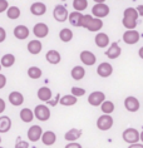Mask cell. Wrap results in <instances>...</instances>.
Instances as JSON below:
<instances>
[{"mask_svg": "<svg viewBox=\"0 0 143 148\" xmlns=\"http://www.w3.org/2000/svg\"><path fill=\"white\" fill-rule=\"evenodd\" d=\"M82 28H86L87 30H89V32L99 33V30H102V28H103V20L97 19V18L92 16L90 14H87V15L83 16Z\"/></svg>", "mask_w": 143, "mask_h": 148, "instance_id": "cell-1", "label": "cell"}, {"mask_svg": "<svg viewBox=\"0 0 143 148\" xmlns=\"http://www.w3.org/2000/svg\"><path fill=\"white\" fill-rule=\"evenodd\" d=\"M34 118H36L38 121L40 122H47L49 121L50 116H52V113H50V109L49 107L45 106V104H38L34 108Z\"/></svg>", "mask_w": 143, "mask_h": 148, "instance_id": "cell-2", "label": "cell"}, {"mask_svg": "<svg viewBox=\"0 0 143 148\" xmlns=\"http://www.w3.org/2000/svg\"><path fill=\"white\" fill-rule=\"evenodd\" d=\"M109 6L105 4V3H101V4H94L93 8H92V16L97 18V19H103V18L109 15Z\"/></svg>", "mask_w": 143, "mask_h": 148, "instance_id": "cell-3", "label": "cell"}, {"mask_svg": "<svg viewBox=\"0 0 143 148\" xmlns=\"http://www.w3.org/2000/svg\"><path fill=\"white\" fill-rule=\"evenodd\" d=\"M113 124H114V119H113V117L109 116V114H102L97 119V128L103 132L109 131V129L113 127Z\"/></svg>", "mask_w": 143, "mask_h": 148, "instance_id": "cell-4", "label": "cell"}, {"mask_svg": "<svg viewBox=\"0 0 143 148\" xmlns=\"http://www.w3.org/2000/svg\"><path fill=\"white\" fill-rule=\"evenodd\" d=\"M122 138L128 144H135L139 140V132L135 128H127L122 133Z\"/></svg>", "mask_w": 143, "mask_h": 148, "instance_id": "cell-5", "label": "cell"}, {"mask_svg": "<svg viewBox=\"0 0 143 148\" xmlns=\"http://www.w3.org/2000/svg\"><path fill=\"white\" fill-rule=\"evenodd\" d=\"M104 101H105V94L101 90H94L88 95V103L93 107H101Z\"/></svg>", "mask_w": 143, "mask_h": 148, "instance_id": "cell-6", "label": "cell"}, {"mask_svg": "<svg viewBox=\"0 0 143 148\" xmlns=\"http://www.w3.org/2000/svg\"><path fill=\"white\" fill-rule=\"evenodd\" d=\"M53 16H54V19H55L57 21H59V23H64L65 20H68L69 13H68V10H67V8H65L64 5L58 4L53 10Z\"/></svg>", "mask_w": 143, "mask_h": 148, "instance_id": "cell-7", "label": "cell"}, {"mask_svg": "<svg viewBox=\"0 0 143 148\" xmlns=\"http://www.w3.org/2000/svg\"><path fill=\"white\" fill-rule=\"evenodd\" d=\"M124 108L131 113H135L141 108V103H139L138 99L133 97V95H128V97L124 99Z\"/></svg>", "mask_w": 143, "mask_h": 148, "instance_id": "cell-8", "label": "cell"}, {"mask_svg": "<svg viewBox=\"0 0 143 148\" xmlns=\"http://www.w3.org/2000/svg\"><path fill=\"white\" fill-rule=\"evenodd\" d=\"M79 59L80 62L83 63L84 65L87 66H92L95 64V62H97V57H95V54L93 51L90 50H82L79 54Z\"/></svg>", "mask_w": 143, "mask_h": 148, "instance_id": "cell-9", "label": "cell"}, {"mask_svg": "<svg viewBox=\"0 0 143 148\" xmlns=\"http://www.w3.org/2000/svg\"><path fill=\"white\" fill-rule=\"evenodd\" d=\"M33 34L36 39H44L49 34V27L45 23H36L33 28Z\"/></svg>", "mask_w": 143, "mask_h": 148, "instance_id": "cell-10", "label": "cell"}, {"mask_svg": "<svg viewBox=\"0 0 143 148\" xmlns=\"http://www.w3.org/2000/svg\"><path fill=\"white\" fill-rule=\"evenodd\" d=\"M141 39V34L137 30H126L123 33V42L128 45H134Z\"/></svg>", "mask_w": 143, "mask_h": 148, "instance_id": "cell-11", "label": "cell"}, {"mask_svg": "<svg viewBox=\"0 0 143 148\" xmlns=\"http://www.w3.org/2000/svg\"><path fill=\"white\" fill-rule=\"evenodd\" d=\"M97 74L101 78H109L113 74V65L108 62H103L97 66Z\"/></svg>", "mask_w": 143, "mask_h": 148, "instance_id": "cell-12", "label": "cell"}, {"mask_svg": "<svg viewBox=\"0 0 143 148\" xmlns=\"http://www.w3.org/2000/svg\"><path fill=\"white\" fill-rule=\"evenodd\" d=\"M120 54H122V49H120L119 44L117 42L109 44L108 49L105 50V57H107L108 59H111V60H114V59L119 58Z\"/></svg>", "mask_w": 143, "mask_h": 148, "instance_id": "cell-13", "label": "cell"}, {"mask_svg": "<svg viewBox=\"0 0 143 148\" xmlns=\"http://www.w3.org/2000/svg\"><path fill=\"white\" fill-rule=\"evenodd\" d=\"M28 139L30 142H38L39 139H42V136H43V129L40 125L38 124H34L31 125L30 128L28 129Z\"/></svg>", "mask_w": 143, "mask_h": 148, "instance_id": "cell-14", "label": "cell"}, {"mask_svg": "<svg viewBox=\"0 0 143 148\" xmlns=\"http://www.w3.org/2000/svg\"><path fill=\"white\" fill-rule=\"evenodd\" d=\"M94 43H95V45H97L98 48H101V49H105L107 47H109L111 40H109L108 34H105V33H103V32H99V33H97V35H95Z\"/></svg>", "mask_w": 143, "mask_h": 148, "instance_id": "cell-15", "label": "cell"}, {"mask_svg": "<svg viewBox=\"0 0 143 148\" xmlns=\"http://www.w3.org/2000/svg\"><path fill=\"white\" fill-rule=\"evenodd\" d=\"M14 36H15L16 39L19 40H25L29 38V34H30V32H29V28L27 27V25H16L15 28H14V32H13Z\"/></svg>", "mask_w": 143, "mask_h": 148, "instance_id": "cell-16", "label": "cell"}, {"mask_svg": "<svg viewBox=\"0 0 143 148\" xmlns=\"http://www.w3.org/2000/svg\"><path fill=\"white\" fill-rule=\"evenodd\" d=\"M45 59H47V62L49 63V64L57 65V64H59L60 60H62V55H60V53H59L58 50H55V49H50V50H48V51H47Z\"/></svg>", "mask_w": 143, "mask_h": 148, "instance_id": "cell-17", "label": "cell"}, {"mask_svg": "<svg viewBox=\"0 0 143 148\" xmlns=\"http://www.w3.org/2000/svg\"><path fill=\"white\" fill-rule=\"evenodd\" d=\"M30 13L35 16H42L47 13V5L42 1H35L30 5Z\"/></svg>", "mask_w": 143, "mask_h": 148, "instance_id": "cell-18", "label": "cell"}, {"mask_svg": "<svg viewBox=\"0 0 143 148\" xmlns=\"http://www.w3.org/2000/svg\"><path fill=\"white\" fill-rule=\"evenodd\" d=\"M36 95H38L39 101H42L44 103H48L52 101V97H53V93H52V89L48 87H42L38 89V93H36Z\"/></svg>", "mask_w": 143, "mask_h": 148, "instance_id": "cell-19", "label": "cell"}, {"mask_svg": "<svg viewBox=\"0 0 143 148\" xmlns=\"http://www.w3.org/2000/svg\"><path fill=\"white\" fill-rule=\"evenodd\" d=\"M83 14L78 12H72L68 16V20L70 25H73L74 28H82V21H83Z\"/></svg>", "mask_w": 143, "mask_h": 148, "instance_id": "cell-20", "label": "cell"}, {"mask_svg": "<svg viewBox=\"0 0 143 148\" xmlns=\"http://www.w3.org/2000/svg\"><path fill=\"white\" fill-rule=\"evenodd\" d=\"M9 103L14 107H19L24 103V95L18 90H14L9 94Z\"/></svg>", "mask_w": 143, "mask_h": 148, "instance_id": "cell-21", "label": "cell"}, {"mask_svg": "<svg viewBox=\"0 0 143 148\" xmlns=\"http://www.w3.org/2000/svg\"><path fill=\"white\" fill-rule=\"evenodd\" d=\"M40 140L43 142L44 146H53L57 142V134L53 131H45V132H43V136Z\"/></svg>", "mask_w": 143, "mask_h": 148, "instance_id": "cell-22", "label": "cell"}, {"mask_svg": "<svg viewBox=\"0 0 143 148\" xmlns=\"http://www.w3.org/2000/svg\"><path fill=\"white\" fill-rule=\"evenodd\" d=\"M82 129H78V128H72L69 129V131L64 134V138L65 140H68V143L70 142H75V140H78L80 137H82Z\"/></svg>", "mask_w": 143, "mask_h": 148, "instance_id": "cell-23", "label": "cell"}, {"mask_svg": "<svg viewBox=\"0 0 143 148\" xmlns=\"http://www.w3.org/2000/svg\"><path fill=\"white\" fill-rule=\"evenodd\" d=\"M27 49H28V51H29L30 54L36 55V54H39L40 51H42V49H43V44H42V42H40V40H38V39L30 40V42L28 43Z\"/></svg>", "mask_w": 143, "mask_h": 148, "instance_id": "cell-24", "label": "cell"}, {"mask_svg": "<svg viewBox=\"0 0 143 148\" xmlns=\"http://www.w3.org/2000/svg\"><path fill=\"white\" fill-rule=\"evenodd\" d=\"M15 55L12 54V53H8V54H4L0 59V64L1 66H4V68H10V66H13L15 64Z\"/></svg>", "mask_w": 143, "mask_h": 148, "instance_id": "cell-25", "label": "cell"}, {"mask_svg": "<svg viewBox=\"0 0 143 148\" xmlns=\"http://www.w3.org/2000/svg\"><path fill=\"white\" fill-rule=\"evenodd\" d=\"M13 125V122L8 116H1L0 117V133H6L10 131Z\"/></svg>", "mask_w": 143, "mask_h": 148, "instance_id": "cell-26", "label": "cell"}, {"mask_svg": "<svg viewBox=\"0 0 143 148\" xmlns=\"http://www.w3.org/2000/svg\"><path fill=\"white\" fill-rule=\"evenodd\" d=\"M70 75L74 80H82L86 77V69L82 65H75L74 68L70 70Z\"/></svg>", "mask_w": 143, "mask_h": 148, "instance_id": "cell-27", "label": "cell"}, {"mask_svg": "<svg viewBox=\"0 0 143 148\" xmlns=\"http://www.w3.org/2000/svg\"><path fill=\"white\" fill-rule=\"evenodd\" d=\"M19 117L24 123H30V122L34 119V112H33L30 108H23L19 113Z\"/></svg>", "mask_w": 143, "mask_h": 148, "instance_id": "cell-28", "label": "cell"}, {"mask_svg": "<svg viewBox=\"0 0 143 148\" xmlns=\"http://www.w3.org/2000/svg\"><path fill=\"white\" fill-rule=\"evenodd\" d=\"M77 102H78V98H75L74 95H72V94H65L63 97H60V99H59V103L63 107L74 106V104H77Z\"/></svg>", "mask_w": 143, "mask_h": 148, "instance_id": "cell-29", "label": "cell"}, {"mask_svg": "<svg viewBox=\"0 0 143 148\" xmlns=\"http://www.w3.org/2000/svg\"><path fill=\"white\" fill-rule=\"evenodd\" d=\"M73 36H74V33H73V30H70L69 28H63L59 32V39L63 43H69L73 39Z\"/></svg>", "mask_w": 143, "mask_h": 148, "instance_id": "cell-30", "label": "cell"}, {"mask_svg": "<svg viewBox=\"0 0 143 148\" xmlns=\"http://www.w3.org/2000/svg\"><path fill=\"white\" fill-rule=\"evenodd\" d=\"M20 9L18 8V6H9L8 10H6V15H8V18L10 20H16V19H19V16H20Z\"/></svg>", "mask_w": 143, "mask_h": 148, "instance_id": "cell-31", "label": "cell"}, {"mask_svg": "<svg viewBox=\"0 0 143 148\" xmlns=\"http://www.w3.org/2000/svg\"><path fill=\"white\" fill-rule=\"evenodd\" d=\"M101 110L103 112V114H109L111 116L114 112V103L112 101H104L101 106Z\"/></svg>", "mask_w": 143, "mask_h": 148, "instance_id": "cell-32", "label": "cell"}, {"mask_svg": "<svg viewBox=\"0 0 143 148\" xmlns=\"http://www.w3.org/2000/svg\"><path fill=\"white\" fill-rule=\"evenodd\" d=\"M42 69L39 68V66H29V69H28V77L30 79H39L40 77H42Z\"/></svg>", "mask_w": 143, "mask_h": 148, "instance_id": "cell-33", "label": "cell"}, {"mask_svg": "<svg viewBox=\"0 0 143 148\" xmlns=\"http://www.w3.org/2000/svg\"><path fill=\"white\" fill-rule=\"evenodd\" d=\"M73 8H74L75 12L82 13L83 10L88 8V0H74L73 1Z\"/></svg>", "mask_w": 143, "mask_h": 148, "instance_id": "cell-34", "label": "cell"}, {"mask_svg": "<svg viewBox=\"0 0 143 148\" xmlns=\"http://www.w3.org/2000/svg\"><path fill=\"white\" fill-rule=\"evenodd\" d=\"M123 27L127 29V30H135V27H137V20L131 19V18H123L122 20Z\"/></svg>", "mask_w": 143, "mask_h": 148, "instance_id": "cell-35", "label": "cell"}, {"mask_svg": "<svg viewBox=\"0 0 143 148\" xmlns=\"http://www.w3.org/2000/svg\"><path fill=\"white\" fill-rule=\"evenodd\" d=\"M138 13L135 8H127L123 13V18H131V19H134V20H138Z\"/></svg>", "mask_w": 143, "mask_h": 148, "instance_id": "cell-36", "label": "cell"}, {"mask_svg": "<svg viewBox=\"0 0 143 148\" xmlns=\"http://www.w3.org/2000/svg\"><path fill=\"white\" fill-rule=\"evenodd\" d=\"M70 94L74 95L75 98L83 97V95L86 94V89H84V88H80V87H73L70 89Z\"/></svg>", "mask_w": 143, "mask_h": 148, "instance_id": "cell-37", "label": "cell"}, {"mask_svg": "<svg viewBox=\"0 0 143 148\" xmlns=\"http://www.w3.org/2000/svg\"><path fill=\"white\" fill-rule=\"evenodd\" d=\"M14 148H29V143L27 142V140H23L20 138H18L15 146H14Z\"/></svg>", "mask_w": 143, "mask_h": 148, "instance_id": "cell-38", "label": "cell"}, {"mask_svg": "<svg viewBox=\"0 0 143 148\" xmlns=\"http://www.w3.org/2000/svg\"><path fill=\"white\" fill-rule=\"evenodd\" d=\"M8 8H9V3L6 0H0V14L6 12Z\"/></svg>", "mask_w": 143, "mask_h": 148, "instance_id": "cell-39", "label": "cell"}, {"mask_svg": "<svg viewBox=\"0 0 143 148\" xmlns=\"http://www.w3.org/2000/svg\"><path fill=\"white\" fill-rule=\"evenodd\" d=\"M6 86V77L4 74L0 73V89H3V88H5Z\"/></svg>", "mask_w": 143, "mask_h": 148, "instance_id": "cell-40", "label": "cell"}, {"mask_svg": "<svg viewBox=\"0 0 143 148\" xmlns=\"http://www.w3.org/2000/svg\"><path fill=\"white\" fill-rule=\"evenodd\" d=\"M64 148H83V147H82V144L78 143V142H70V143H68Z\"/></svg>", "mask_w": 143, "mask_h": 148, "instance_id": "cell-41", "label": "cell"}, {"mask_svg": "<svg viewBox=\"0 0 143 148\" xmlns=\"http://www.w3.org/2000/svg\"><path fill=\"white\" fill-rule=\"evenodd\" d=\"M5 39H6V32L3 27H0V43L5 42Z\"/></svg>", "mask_w": 143, "mask_h": 148, "instance_id": "cell-42", "label": "cell"}, {"mask_svg": "<svg viewBox=\"0 0 143 148\" xmlns=\"http://www.w3.org/2000/svg\"><path fill=\"white\" fill-rule=\"evenodd\" d=\"M6 109V103L3 98H0V114L4 113V110Z\"/></svg>", "mask_w": 143, "mask_h": 148, "instance_id": "cell-43", "label": "cell"}, {"mask_svg": "<svg viewBox=\"0 0 143 148\" xmlns=\"http://www.w3.org/2000/svg\"><path fill=\"white\" fill-rule=\"evenodd\" d=\"M135 10H137L138 15L143 18V4H141V5H138V6H137V8H135Z\"/></svg>", "mask_w": 143, "mask_h": 148, "instance_id": "cell-44", "label": "cell"}, {"mask_svg": "<svg viewBox=\"0 0 143 148\" xmlns=\"http://www.w3.org/2000/svg\"><path fill=\"white\" fill-rule=\"evenodd\" d=\"M128 148H143V144L142 143H135V144H129Z\"/></svg>", "mask_w": 143, "mask_h": 148, "instance_id": "cell-45", "label": "cell"}, {"mask_svg": "<svg viewBox=\"0 0 143 148\" xmlns=\"http://www.w3.org/2000/svg\"><path fill=\"white\" fill-rule=\"evenodd\" d=\"M138 55H139V58L143 59V47L139 48V50H138Z\"/></svg>", "mask_w": 143, "mask_h": 148, "instance_id": "cell-46", "label": "cell"}, {"mask_svg": "<svg viewBox=\"0 0 143 148\" xmlns=\"http://www.w3.org/2000/svg\"><path fill=\"white\" fill-rule=\"evenodd\" d=\"M139 140H141L142 144H143V131H142L141 133H139Z\"/></svg>", "mask_w": 143, "mask_h": 148, "instance_id": "cell-47", "label": "cell"}, {"mask_svg": "<svg viewBox=\"0 0 143 148\" xmlns=\"http://www.w3.org/2000/svg\"><path fill=\"white\" fill-rule=\"evenodd\" d=\"M1 68H3V66H1V64H0V70H1Z\"/></svg>", "mask_w": 143, "mask_h": 148, "instance_id": "cell-48", "label": "cell"}, {"mask_svg": "<svg viewBox=\"0 0 143 148\" xmlns=\"http://www.w3.org/2000/svg\"><path fill=\"white\" fill-rule=\"evenodd\" d=\"M0 143H1V137H0Z\"/></svg>", "mask_w": 143, "mask_h": 148, "instance_id": "cell-49", "label": "cell"}, {"mask_svg": "<svg viewBox=\"0 0 143 148\" xmlns=\"http://www.w3.org/2000/svg\"><path fill=\"white\" fill-rule=\"evenodd\" d=\"M0 148H4V147H1V146H0Z\"/></svg>", "mask_w": 143, "mask_h": 148, "instance_id": "cell-50", "label": "cell"}]
</instances>
